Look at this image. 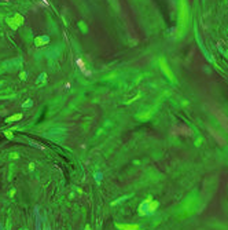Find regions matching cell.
Wrapping results in <instances>:
<instances>
[{"mask_svg": "<svg viewBox=\"0 0 228 230\" xmlns=\"http://www.w3.org/2000/svg\"><path fill=\"white\" fill-rule=\"evenodd\" d=\"M210 110H212L213 115L216 116V119H217L218 123L221 124V127L225 128V130H228V116L223 112V109H220L217 105H210Z\"/></svg>", "mask_w": 228, "mask_h": 230, "instance_id": "obj_1", "label": "cell"}, {"mask_svg": "<svg viewBox=\"0 0 228 230\" xmlns=\"http://www.w3.org/2000/svg\"><path fill=\"white\" fill-rule=\"evenodd\" d=\"M172 135H183V136H191L192 130L186 124H177L171 130Z\"/></svg>", "mask_w": 228, "mask_h": 230, "instance_id": "obj_2", "label": "cell"}, {"mask_svg": "<svg viewBox=\"0 0 228 230\" xmlns=\"http://www.w3.org/2000/svg\"><path fill=\"white\" fill-rule=\"evenodd\" d=\"M179 19H180V28L186 25L187 19H188V6H187L186 0H180V14H179Z\"/></svg>", "mask_w": 228, "mask_h": 230, "instance_id": "obj_3", "label": "cell"}, {"mask_svg": "<svg viewBox=\"0 0 228 230\" xmlns=\"http://www.w3.org/2000/svg\"><path fill=\"white\" fill-rule=\"evenodd\" d=\"M209 132H210V135H212L213 138L216 139V142H217L220 146H225V145H227V141H225V138H224V136L221 135V134H218V132H217L216 130H214L213 127H209Z\"/></svg>", "mask_w": 228, "mask_h": 230, "instance_id": "obj_4", "label": "cell"}, {"mask_svg": "<svg viewBox=\"0 0 228 230\" xmlns=\"http://www.w3.org/2000/svg\"><path fill=\"white\" fill-rule=\"evenodd\" d=\"M22 22H23V17L19 15V14H15V15H14V18H10V19H8V24H10V26H11V28H14V29H17V28L21 25Z\"/></svg>", "mask_w": 228, "mask_h": 230, "instance_id": "obj_5", "label": "cell"}, {"mask_svg": "<svg viewBox=\"0 0 228 230\" xmlns=\"http://www.w3.org/2000/svg\"><path fill=\"white\" fill-rule=\"evenodd\" d=\"M77 65H78V68H80V70H81L85 76H91V70H88V69L85 68V63H84L83 58H77Z\"/></svg>", "mask_w": 228, "mask_h": 230, "instance_id": "obj_6", "label": "cell"}, {"mask_svg": "<svg viewBox=\"0 0 228 230\" xmlns=\"http://www.w3.org/2000/svg\"><path fill=\"white\" fill-rule=\"evenodd\" d=\"M160 63H161V68H162V70H164V73H165L166 76H168V77L171 79V80H173V74H172V72L169 70V68H168V65L165 63V61H164L162 58L160 59Z\"/></svg>", "mask_w": 228, "mask_h": 230, "instance_id": "obj_7", "label": "cell"}, {"mask_svg": "<svg viewBox=\"0 0 228 230\" xmlns=\"http://www.w3.org/2000/svg\"><path fill=\"white\" fill-rule=\"evenodd\" d=\"M120 230H139L137 225H117Z\"/></svg>", "mask_w": 228, "mask_h": 230, "instance_id": "obj_8", "label": "cell"}, {"mask_svg": "<svg viewBox=\"0 0 228 230\" xmlns=\"http://www.w3.org/2000/svg\"><path fill=\"white\" fill-rule=\"evenodd\" d=\"M48 37L47 36H43V37H36L35 39V43H36V46H43V44H46V43H48Z\"/></svg>", "mask_w": 228, "mask_h": 230, "instance_id": "obj_9", "label": "cell"}, {"mask_svg": "<svg viewBox=\"0 0 228 230\" xmlns=\"http://www.w3.org/2000/svg\"><path fill=\"white\" fill-rule=\"evenodd\" d=\"M22 119V115L21 113H17V115H14V116H10L8 119H7V123H12V121H17V120H21Z\"/></svg>", "mask_w": 228, "mask_h": 230, "instance_id": "obj_10", "label": "cell"}, {"mask_svg": "<svg viewBox=\"0 0 228 230\" xmlns=\"http://www.w3.org/2000/svg\"><path fill=\"white\" fill-rule=\"evenodd\" d=\"M43 3H46V4H48V1H47V0H43Z\"/></svg>", "mask_w": 228, "mask_h": 230, "instance_id": "obj_11", "label": "cell"}]
</instances>
